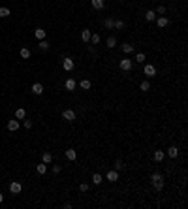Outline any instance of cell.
I'll return each instance as SVG.
<instances>
[{"label":"cell","mask_w":188,"mask_h":209,"mask_svg":"<svg viewBox=\"0 0 188 209\" xmlns=\"http://www.w3.org/2000/svg\"><path fill=\"white\" fill-rule=\"evenodd\" d=\"M34 36H36L38 40H45V30L43 28H36V30H34Z\"/></svg>","instance_id":"cell-17"},{"label":"cell","mask_w":188,"mask_h":209,"mask_svg":"<svg viewBox=\"0 0 188 209\" xmlns=\"http://www.w3.org/2000/svg\"><path fill=\"white\" fill-rule=\"evenodd\" d=\"M25 117H27V111H25L23 108H19L17 111H15V119H17V121H23Z\"/></svg>","instance_id":"cell-15"},{"label":"cell","mask_w":188,"mask_h":209,"mask_svg":"<svg viewBox=\"0 0 188 209\" xmlns=\"http://www.w3.org/2000/svg\"><path fill=\"white\" fill-rule=\"evenodd\" d=\"M49 47H51V43H49V41H45V40H40V49H41V51H47Z\"/></svg>","instance_id":"cell-24"},{"label":"cell","mask_w":188,"mask_h":209,"mask_svg":"<svg viewBox=\"0 0 188 209\" xmlns=\"http://www.w3.org/2000/svg\"><path fill=\"white\" fill-rule=\"evenodd\" d=\"M167 156H169V158H177V156H179V149L175 145H171L169 149H167Z\"/></svg>","instance_id":"cell-12"},{"label":"cell","mask_w":188,"mask_h":209,"mask_svg":"<svg viewBox=\"0 0 188 209\" xmlns=\"http://www.w3.org/2000/svg\"><path fill=\"white\" fill-rule=\"evenodd\" d=\"M23 126L27 128V130H28V128H32V121H28V119L25 117V119H23Z\"/></svg>","instance_id":"cell-36"},{"label":"cell","mask_w":188,"mask_h":209,"mask_svg":"<svg viewBox=\"0 0 188 209\" xmlns=\"http://www.w3.org/2000/svg\"><path fill=\"white\" fill-rule=\"evenodd\" d=\"M105 47H107V49H113V47H117V38H115V36H109L107 40H105Z\"/></svg>","instance_id":"cell-10"},{"label":"cell","mask_w":188,"mask_h":209,"mask_svg":"<svg viewBox=\"0 0 188 209\" xmlns=\"http://www.w3.org/2000/svg\"><path fill=\"white\" fill-rule=\"evenodd\" d=\"M113 23H115V19H113V17H107L105 21H103V27L107 28V30H111V28H113Z\"/></svg>","instance_id":"cell-20"},{"label":"cell","mask_w":188,"mask_h":209,"mask_svg":"<svg viewBox=\"0 0 188 209\" xmlns=\"http://www.w3.org/2000/svg\"><path fill=\"white\" fill-rule=\"evenodd\" d=\"M36 172L40 173V175H43V173L47 172V164H43V162H41V164H38V166H36Z\"/></svg>","instance_id":"cell-21"},{"label":"cell","mask_w":188,"mask_h":209,"mask_svg":"<svg viewBox=\"0 0 188 209\" xmlns=\"http://www.w3.org/2000/svg\"><path fill=\"white\" fill-rule=\"evenodd\" d=\"M81 38H83V41H90V30H83Z\"/></svg>","instance_id":"cell-28"},{"label":"cell","mask_w":188,"mask_h":209,"mask_svg":"<svg viewBox=\"0 0 188 209\" xmlns=\"http://www.w3.org/2000/svg\"><path fill=\"white\" fill-rule=\"evenodd\" d=\"M113 28H115V30H122V28H124V21H122V19H117L115 23H113Z\"/></svg>","instance_id":"cell-18"},{"label":"cell","mask_w":188,"mask_h":209,"mask_svg":"<svg viewBox=\"0 0 188 209\" xmlns=\"http://www.w3.org/2000/svg\"><path fill=\"white\" fill-rule=\"evenodd\" d=\"M21 57L23 59H30V49H28V47H23L21 49Z\"/></svg>","instance_id":"cell-25"},{"label":"cell","mask_w":188,"mask_h":209,"mask_svg":"<svg viewBox=\"0 0 188 209\" xmlns=\"http://www.w3.org/2000/svg\"><path fill=\"white\" fill-rule=\"evenodd\" d=\"M19 126H21V123H19L17 119H11V121H8V130H9V132L19 130Z\"/></svg>","instance_id":"cell-8"},{"label":"cell","mask_w":188,"mask_h":209,"mask_svg":"<svg viewBox=\"0 0 188 209\" xmlns=\"http://www.w3.org/2000/svg\"><path fill=\"white\" fill-rule=\"evenodd\" d=\"M90 2H92V8L94 9H103V0H90Z\"/></svg>","instance_id":"cell-16"},{"label":"cell","mask_w":188,"mask_h":209,"mask_svg":"<svg viewBox=\"0 0 188 209\" xmlns=\"http://www.w3.org/2000/svg\"><path fill=\"white\" fill-rule=\"evenodd\" d=\"M145 17H147V21H154V19H156V13H154L152 9H149L147 13H145Z\"/></svg>","instance_id":"cell-27"},{"label":"cell","mask_w":188,"mask_h":209,"mask_svg":"<svg viewBox=\"0 0 188 209\" xmlns=\"http://www.w3.org/2000/svg\"><path fill=\"white\" fill-rule=\"evenodd\" d=\"M8 15H9V9L8 8H0V17L4 19V17H8Z\"/></svg>","instance_id":"cell-35"},{"label":"cell","mask_w":188,"mask_h":209,"mask_svg":"<svg viewBox=\"0 0 188 209\" xmlns=\"http://www.w3.org/2000/svg\"><path fill=\"white\" fill-rule=\"evenodd\" d=\"M151 183H152V186L156 188V190H162L164 188V177H162V173H152L151 175Z\"/></svg>","instance_id":"cell-1"},{"label":"cell","mask_w":188,"mask_h":209,"mask_svg":"<svg viewBox=\"0 0 188 209\" xmlns=\"http://www.w3.org/2000/svg\"><path fill=\"white\" fill-rule=\"evenodd\" d=\"M145 59H147V57H145V53H137V55H135V62H139V64H143Z\"/></svg>","instance_id":"cell-26"},{"label":"cell","mask_w":188,"mask_h":209,"mask_svg":"<svg viewBox=\"0 0 188 209\" xmlns=\"http://www.w3.org/2000/svg\"><path fill=\"white\" fill-rule=\"evenodd\" d=\"M73 66H75V62H73L70 57H64V60H62V68L66 70V72H72Z\"/></svg>","instance_id":"cell-2"},{"label":"cell","mask_w":188,"mask_h":209,"mask_svg":"<svg viewBox=\"0 0 188 209\" xmlns=\"http://www.w3.org/2000/svg\"><path fill=\"white\" fill-rule=\"evenodd\" d=\"M102 181H103V179H102L100 173H94V175H92V183H94V185H102Z\"/></svg>","instance_id":"cell-23"},{"label":"cell","mask_w":188,"mask_h":209,"mask_svg":"<svg viewBox=\"0 0 188 209\" xmlns=\"http://www.w3.org/2000/svg\"><path fill=\"white\" fill-rule=\"evenodd\" d=\"M105 179L111 181V183H117V181H119V172H117V170H109L107 175H105Z\"/></svg>","instance_id":"cell-7"},{"label":"cell","mask_w":188,"mask_h":209,"mask_svg":"<svg viewBox=\"0 0 188 209\" xmlns=\"http://www.w3.org/2000/svg\"><path fill=\"white\" fill-rule=\"evenodd\" d=\"M66 158H68V160H75V158H77V153H75L73 149H68V151H66Z\"/></svg>","instance_id":"cell-22"},{"label":"cell","mask_w":188,"mask_h":209,"mask_svg":"<svg viewBox=\"0 0 188 209\" xmlns=\"http://www.w3.org/2000/svg\"><path fill=\"white\" fill-rule=\"evenodd\" d=\"M75 85H77V83L73 81V79H66V83H64V87H66L68 91H73V89H75Z\"/></svg>","instance_id":"cell-19"},{"label":"cell","mask_w":188,"mask_h":209,"mask_svg":"<svg viewBox=\"0 0 188 209\" xmlns=\"http://www.w3.org/2000/svg\"><path fill=\"white\" fill-rule=\"evenodd\" d=\"M139 87H141V91H145V92L151 91V85H149V81H141V85H139Z\"/></svg>","instance_id":"cell-34"},{"label":"cell","mask_w":188,"mask_h":209,"mask_svg":"<svg viewBox=\"0 0 188 209\" xmlns=\"http://www.w3.org/2000/svg\"><path fill=\"white\" fill-rule=\"evenodd\" d=\"M32 92L36 96H40L41 92H43V85H41V83H34V85H32Z\"/></svg>","instance_id":"cell-11"},{"label":"cell","mask_w":188,"mask_h":209,"mask_svg":"<svg viewBox=\"0 0 188 209\" xmlns=\"http://www.w3.org/2000/svg\"><path fill=\"white\" fill-rule=\"evenodd\" d=\"M164 156H166V153H164V151H154L152 158L156 160V162H162V160H164Z\"/></svg>","instance_id":"cell-14"},{"label":"cell","mask_w":188,"mask_h":209,"mask_svg":"<svg viewBox=\"0 0 188 209\" xmlns=\"http://www.w3.org/2000/svg\"><path fill=\"white\" fill-rule=\"evenodd\" d=\"M79 188H81V192H87V190H89V185H87V183H83Z\"/></svg>","instance_id":"cell-37"},{"label":"cell","mask_w":188,"mask_h":209,"mask_svg":"<svg viewBox=\"0 0 188 209\" xmlns=\"http://www.w3.org/2000/svg\"><path fill=\"white\" fill-rule=\"evenodd\" d=\"M41 162H43V164H51V162H53V155H51L49 151H45L43 155H41Z\"/></svg>","instance_id":"cell-13"},{"label":"cell","mask_w":188,"mask_h":209,"mask_svg":"<svg viewBox=\"0 0 188 209\" xmlns=\"http://www.w3.org/2000/svg\"><path fill=\"white\" fill-rule=\"evenodd\" d=\"M143 72H145V75H147V77H154V75H156V68H154L152 64H145V66H143Z\"/></svg>","instance_id":"cell-4"},{"label":"cell","mask_w":188,"mask_h":209,"mask_svg":"<svg viewBox=\"0 0 188 209\" xmlns=\"http://www.w3.org/2000/svg\"><path fill=\"white\" fill-rule=\"evenodd\" d=\"M90 41H92L94 45H96V43H100V34H90Z\"/></svg>","instance_id":"cell-33"},{"label":"cell","mask_w":188,"mask_h":209,"mask_svg":"<svg viewBox=\"0 0 188 209\" xmlns=\"http://www.w3.org/2000/svg\"><path fill=\"white\" fill-rule=\"evenodd\" d=\"M119 66H121V70L128 72V70H132V60L130 59H122L121 62H119Z\"/></svg>","instance_id":"cell-9"},{"label":"cell","mask_w":188,"mask_h":209,"mask_svg":"<svg viewBox=\"0 0 188 209\" xmlns=\"http://www.w3.org/2000/svg\"><path fill=\"white\" fill-rule=\"evenodd\" d=\"M21 190H23V185L19 181H11L9 183V192H11V194H19Z\"/></svg>","instance_id":"cell-3"},{"label":"cell","mask_w":188,"mask_h":209,"mask_svg":"<svg viewBox=\"0 0 188 209\" xmlns=\"http://www.w3.org/2000/svg\"><path fill=\"white\" fill-rule=\"evenodd\" d=\"M51 170H53V173H58V172H60V170H62V168H60V166H53V168H51Z\"/></svg>","instance_id":"cell-38"},{"label":"cell","mask_w":188,"mask_h":209,"mask_svg":"<svg viewBox=\"0 0 188 209\" xmlns=\"http://www.w3.org/2000/svg\"><path fill=\"white\" fill-rule=\"evenodd\" d=\"M62 117H64V121H70V123H72V121H75V111H73V109H64Z\"/></svg>","instance_id":"cell-5"},{"label":"cell","mask_w":188,"mask_h":209,"mask_svg":"<svg viewBox=\"0 0 188 209\" xmlns=\"http://www.w3.org/2000/svg\"><path fill=\"white\" fill-rule=\"evenodd\" d=\"M132 49H134V45H130V43H122V51H124L126 55L132 53Z\"/></svg>","instance_id":"cell-29"},{"label":"cell","mask_w":188,"mask_h":209,"mask_svg":"<svg viewBox=\"0 0 188 209\" xmlns=\"http://www.w3.org/2000/svg\"><path fill=\"white\" fill-rule=\"evenodd\" d=\"M115 170H117V172L124 170V162H122V160H117V162H115Z\"/></svg>","instance_id":"cell-32"},{"label":"cell","mask_w":188,"mask_h":209,"mask_svg":"<svg viewBox=\"0 0 188 209\" xmlns=\"http://www.w3.org/2000/svg\"><path fill=\"white\" fill-rule=\"evenodd\" d=\"M154 21H156V25H158L160 28H166L167 25H169V19H167L166 15H160V17H156Z\"/></svg>","instance_id":"cell-6"},{"label":"cell","mask_w":188,"mask_h":209,"mask_svg":"<svg viewBox=\"0 0 188 209\" xmlns=\"http://www.w3.org/2000/svg\"><path fill=\"white\" fill-rule=\"evenodd\" d=\"M2 202H4V196H2V194H0V204H2Z\"/></svg>","instance_id":"cell-39"},{"label":"cell","mask_w":188,"mask_h":209,"mask_svg":"<svg viewBox=\"0 0 188 209\" xmlns=\"http://www.w3.org/2000/svg\"><path fill=\"white\" fill-rule=\"evenodd\" d=\"M154 13H156V15H166V6H158Z\"/></svg>","instance_id":"cell-31"},{"label":"cell","mask_w":188,"mask_h":209,"mask_svg":"<svg viewBox=\"0 0 188 209\" xmlns=\"http://www.w3.org/2000/svg\"><path fill=\"white\" fill-rule=\"evenodd\" d=\"M79 85H81V89H85V91H89V89H90V81H89V79H83Z\"/></svg>","instance_id":"cell-30"}]
</instances>
